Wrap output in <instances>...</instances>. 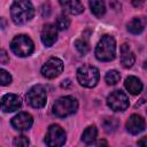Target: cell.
<instances>
[{
  "label": "cell",
  "instance_id": "cell-1",
  "mask_svg": "<svg viewBox=\"0 0 147 147\" xmlns=\"http://www.w3.org/2000/svg\"><path fill=\"white\" fill-rule=\"evenodd\" d=\"M10 16L15 24L23 25L34 16V8L29 0H14L10 7Z\"/></svg>",
  "mask_w": 147,
  "mask_h": 147
},
{
  "label": "cell",
  "instance_id": "cell-2",
  "mask_svg": "<svg viewBox=\"0 0 147 147\" xmlns=\"http://www.w3.org/2000/svg\"><path fill=\"white\" fill-rule=\"evenodd\" d=\"M116 56V41L109 36L105 34L95 47V57L99 61L108 62L113 61Z\"/></svg>",
  "mask_w": 147,
  "mask_h": 147
},
{
  "label": "cell",
  "instance_id": "cell-3",
  "mask_svg": "<svg viewBox=\"0 0 147 147\" xmlns=\"http://www.w3.org/2000/svg\"><path fill=\"white\" fill-rule=\"evenodd\" d=\"M77 108H78V101L74 96L67 95L55 101V103L53 105V114L56 117L64 118L76 113Z\"/></svg>",
  "mask_w": 147,
  "mask_h": 147
},
{
  "label": "cell",
  "instance_id": "cell-4",
  "mask_svg": "<svg viewBox=\"0 0 147 147\" xmlns=\"http://www.w3.org/2000/svg\"><path fill=\"white\" fill-rule=\"evenodd\" d=\"M10 48H11L13 53L16 54L17 56L25 57V56H29L32 54V52L34 49V45L29 36L18 34L11 40Z\"/></svg>",
  "mask_w": 147,
  "mask_h": 147
},
{
  "label": "cell",
  "instance_id": "cell-5",
  "mask_svg": "<svg viewBox=\"0 0 147 147\" xmlns=\"http://www.w3.org/2000/svg\"><path fill=\"white\" fill-rule=\"evenodd\" d=\"M100 78L99 70L93 65H83L77 70V79L84 87H94Z\"/></svg>",
  "mask_w": 147,
  "mask_h": 147
},
{
  "label": "cell",
  "instance_id": "cell-6",
  "mask_svg": "<svg viewBox=\"0 0 147 147\" xmlns=\"http://www.w3.org/2000/svg\"><path fill=\"white\" fill-rule=\"evenodd\" d=\"M46 101H47V91L46 87L42 85H34L26 93V102L33 108L40 109L45 107Z\"/></svg>",
  "mask_w": 147,
  "mask_h": 147
},
{
  "label": "cell",
  "instance_id": "cell-7",
  "mask_svg": "<svg viewBox=\"0 0 147 147\" xmlns=\"http://www.w3.org/2000/svg\"><path fill=\"white\" fill-rule=\"evenodd\" d=\"M65 139H67V136L64 130L57 124H52L48 127L47 133L45 136V144L49 147L62 146L64 145Z\"/></svg>",
  "mask_w": 147,
  "mask_h": 147
},
{
  "label": "cell",
  "instance_id": "cell-8",
  "mask_svg": "<svg viewBox=\"0 0 147 147\" xmlns=\"http://www.w3.org/2000/svg\"><path fill=\"white\" fill-rule=\"evenodd\" d=\"M107 105L114 111H124L129 107V98L123 91L116 90L108 95Z\"/></svg>",
  "mask_w": 147,
  "mask_h": 147
},
{
  "label": "cell",
  "instance_id": "cell-9",
  "mask_svg": "<svg viewBox=\"0 0 147 147\" xmlns=\"http://www.w3.org/2000/svg\"><path fill=\"white\" fill-rule=\"evenodd\" d=\"M63 71V62L57 57H51L41 68V74L48 79L57 77Z\"/></svg>",
  "mask_w": 147,
  "mask_h": 147
},
{
  "label": "cell",
  "instance_id": "cell-10",
  "mask_svg": "<svg viewBox=\"0 0 147 147\" xmlns=\"http://www.w3.org/2000/svg\"><path fill=\"white\" fill-rule=\"evenodd\" d=\"M22 106L21 98L16 94H6L0 99V109L5 113H11L18 110Z\"/></svg>",
  "mask_w": 147,
  "mask_h": 147
},
{
  "label": "cell",
  "instance_id": "cell-11",
  "mask_svg": "<svg viewBox=\"0 0 147 147\" xmlns=\"http://www.w3.org/2000/svg\"><path fill=\"white\" fill-rule=\"evenodd\" d=\"M11 126L18 131L29 130L33 124V117L29 113H18L16 116L11 118Z\"/></svg>",
  "mask_w": 147,
  "mask_h": 147
},
{
  "label": "cell",
  "instance_id": "cell-12",
  "mask_svg": "<svg viewBox=\"0 0 147 147\" xmlns=\"http://www.w3.org/2000/svg\"><path fill=\"white\" fill-rule=\"evenodd\" d=\"M57 39V29L54 24L47 23L44 25L41 30V41L46 47L53 46V44Z\"/></svg>",
  "mask_w": 147,
  "mask_h": 147
},
{
  "label": "cell",
  "instance_id": "cell-13",
  "mask_svg": "<svg viewBox=\"0 0 147 147\" xmlns=\"http://www.w3.org/2000/svg\"><path fill=\"white\" fill-rule=\"evenodd\" d=\"M125 126H126V130L131 134H138L145 130V121L141 116L133 114L129 117Z\"/></svg>",
  "mask_w": 147,
  "mask_h": 147
},
{
  "label": "cell",
  "instance_id": "cell-14",
  "mask_svg": "<svg viewBox=\"0 0 147 147\" xmlns=\"http://www.w3.org/2000/svg\"><path fill=\"white\" fill-rule=\"evenodd\" d=\"M64 11L71 15H79L84 11V6L80 0H59Z\"/></svg>",
  "mask_w": 147,
  "mask_h": 147
},
{
  "label": "cell",
  "instance_id": "cell-15",
  "mask_svg": "<svg viewBox=\"0 0 147 147\" xmlns=\"http://www.w3.org/2000/svg\"><path fill=\"white\" fill-rule=\"evenodd\" d=\"M136 56L134 53L131 51L127 44H123L121 46V63L124 68H131L134 64Z\"/></svg>",
  "mask_w": 147,
  "mask_h": 147
},
{
  "label": "cell",
  "instance_id": "cell-16",
  "mask_svg": "<svg viewBox=\"0 0 147 147\" xmlns=\"http://www.w3.org/2000/svg\"><path fill=\"white\" fill-rule=\"evenodd\" d=\"M125 88L133 95H137L139 94L141 91H142V83L139 78L134 77V76H129L126 79H125Z\"/></svg>",
  "mask_w": 147,
  "mask_h": 147
},
{
  "label": "cell",
  "instance_id": "cell-17",
  "mask_svg": "<svg viewBox=\"0 0 147 147\" xmlns=\"http://www.w3.org/2000/svg\"><path fill=\"white\" fill-rule=\"evenodd\" d=\"M145 18L142 17H133L129 23H127V31L133 33V34H139L145 30Z\"/></svg>",
  "mask_w": 147,
  "mask_h": 147
},
{
  "label": "cell",
  "instance_id": "cell-18",
  "mask_svg": "<svg viewBox=\"0 0 147 147\" xmlns=\"http://www.w3.org/2000/svg\"><path fill=\"white\" fill-rule=\"evenodd\" d=\"M96 136H98V130H96L95 125H90L84 130V132L82 134V140L86 145H92L95 141Z\"/></svg>",
  "mask_w": 147,
  "mask_h": 147
},
{
  "label": "cell",
  "instance_id": "cell-19",
  "mask_svg": "<svg viewBox=\"0 0 147 147\" xmlns=\"http://www.w3.org/2000/svg\"><path fill=\"white\" fill-rule=\"evenodd\" d=\"M90 8L96 17H101L106 13V5L103 0H90Z\"/></svg>",
  "mask_w": 147,
  "mask_h": 147
},
{
  "label": "cell",
  "instance_id": "cell-20",
  "mask_svg": "<svg viewBox=\"0 0 147 147\" xmlns=\"http://www.w3.org/2000/svg\"><path fill=\"white\" fill-rule=\"evenodd\" d=\"M118 125H119V122H118L117 118H115V117H107V118H105L103 122H102V126H103V129H105V131H106L107 133H113V132H115V131L117 130Z\"/></svg>",
  "mask_w": 147,
  "mask_h": 147
},
{
  "label": "cell",
  "instance_id": "cell-21",
  "mask_svg": "<svg viewBox=\"0 0 147 147\" xmlns=\"http://www.w3.org/2000/svg\"><path fill=\"white\" fill-rule=\"evenodd\" d=\"M75 47L76 49L82 54V55H85L88 53L90 51V42H88V38L87 37H83L80 39H77L75 41Z\"/></svg>",
  "mask_w": 147,
  "mask_h": 147
},
{
  "label": "cell",
  "instance_id": "cell-22",
  "mask_svg": "<svg viewBox=\"0 0 147 147\" xmlns=\"http://www.w3.org/2000/svg\"><path fill=\"white\" fill-rule=\"evenodd\" d=\"M119 79H121V75H119V72H118L117 70H109V71L106 74V76H105V80H106V83L109 84V85H115V84H117V83L119 82Z\"/></svg>",
  "mask_w": 147,
  "mask_h": 147
},
{
  "label": "cell",
  "instance_id": "cell-23",
  "mask_svg": "<svg viewBox=\"0 0 147 147\" xmlns=\"http://www.w3.org/2000/svg\"><path fill=\"white\" fill-rule=\"evenodd\" d=\"M70 25V18L65 15H59V17L56 18V28L60 30H67Z\"/></svg>",
  "mask_w": 147,
  "mask_h": 147
},
{
  "label": "cell",
  "instance_id": "cell-24",
  "mask_svg": "<svg viewBox=\"0 0 147 147\" xmlns=\"http://www.w3.org/2000/svg\"><path fill=\"white\" fill-rule=\"evenodd\" d=\"M11 83V76L8 71L3 70V69H0V85L1 86H6V85H9Z\"/></svg>",
  "mask_w": 147,
  "mask_h": 147
},
{
  "label": "cell",
  "instance_id": "cell-25",
  "mask_svg": "<svg viewBox=\"0 0 147 147\" xmlns=\"http://www.w3.org/2000/svg\"><path fill=\"white\" fill-rule=\"evenodd\" d=\"M29 144H30V141L25 136H20V137H16L14 139V145L15 146H28Z\"/></svg>",
  "mask_w": 147,
  "mask_h": 147
},
{
  "label": "cell",
  "instance_id": "cell-26",
  "mask_svg": "<svg viewBox=\"0 0 147 147\" xmlns=\"http://www.w3.org/2000/svg\"><path fill=\"white\" fill-rule=\"evenodd\" d=\"M9 62V56L5 49H0V63L7 64Z\"/></svg>",
  "mask_w": 147,
  "mask_h": 147
},
{
  "label": "cell",
  "instance_id": "cell-27",
  "mask_svg": "<svg viewBox=\"0 0 147 147\" xmlns=\"http://www.w3.org/2000/svg\"><path fill=\"white\" fill-rule=\"evenodd\" d=\"M145 3V0H132V5L137 8H140L142 7V5Z\"/></svg>",
  "mask_w": 147,
  "mask_h": 147
},
{
  "label": "cell",
  "instance_id": "cell-28",
  "mask_svg": "<svg viewBox=\"0 0 147 147\" xmlns=\"http://www.w3.org/2000/svg\"><path fill=\"white\" fill-rule=\"evenodd\" d=\"M61 87H63V88H69V87H71V80H70V79L63 80V82L61 83Z\"/></svg>",
  "mask_w": 147,
  "mask_h": 147
},
{
  "label": "cell",
  "instance_id": "cell-29",
  "mask_svg": "<svg viewBox=\"0 0 147 147\" xmlns=\"http://www.w3.org/2000/svg\"><path fill=\"white\" fill-rule=\"evenodd\" d=\"M138 145H146V137H144V139H142V140L138 141Z\"/></svg>",
  "mask_w": 147,
  "mask_h": 147
},
{
  "label": "cell",
  "instance_id": "cell-30",
  "mask_svg": "<svg viewBox=\"0 0 147 147\" xmlns=\"http://www.w3.org/2000/svg\"><path fill=\"white\" fill-rule=\"evenodd\" d=\"M96 145H107V142L106 141H99V142H96Z\"/></svg>",
  "mask_w": 147,
  "mask_h": 147
}]
</instances>
